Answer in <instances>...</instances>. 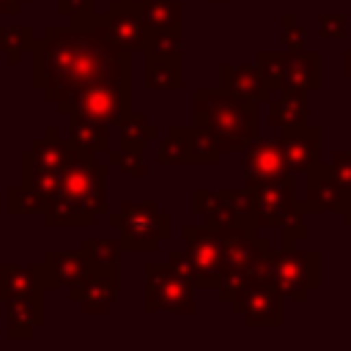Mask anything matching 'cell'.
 I'll return each instance as SVG.
<instances>
[{
  "instance_id": "35",
  "label": "cell",
  "mask_w": 351,
  "mask_h": 351,
  "mask_svg": "<svg viewBox=\"0 0 351 351\" xmlns=\"http://www.w3.org/2000/svg\"><path fill=\"white\" fill-rule=\"evenodd\" d=\"M307 27H302L299 22H291V25H282V49H304L307 47Z\"/></svg>"
},
{
  "instance_id": "9",
  "label": "cell",
  "mask_w": 351,
  "mask_h": 351,
  "mask_svg": "<svg viewBox=\"0 0 351 351\" xmlns=\"http://www.w3.org/2000/svg\"><path fill=\"white\" fill-rule=\"evenodd\" d=\"M134 107V82L129 80H99V82H90L85 85L74 104H71V112H82V115H90V118H99L110 126H115V121L129 112Z\"/></svg>"
},
{
  "instance_id": "11",
  "label": "cell",
  "mask_w": 351,
  "mask_h": 351,
  "mask_svg": "<svg viewBox=\"0 0 351 351\" xmlns=\"http://www.w3.org/2000/svg\"><path fill=\"white\" fill-rule=\"evenodd\" d=\"M282 293L263 282L261 277H252L233 299L230 310L244 318L247 326H280L282 324Z\"/></svg>"
},
{
  "instance_id": "31",
  "label": "cell",
  "mask_w": 351,
  "mask_h": 351,
  "mask_svg": "<svg viewBox=\"0 0 351 351\" xmlns=\"http://www.w3.org/2000/svg\"><path fill=\"white\" fill-rule=\"evenodd\" d=\"M107 165H112L121 173L134 176V178H143L145 176L143 151H137V148H115V151H107Z\"/></svg>"
},
{
  "instance_id": "20",
  "label": "cell",
  "mask_w": 351,
  "mask_h": 351,
  "mask_svg": "<svg viewBox=\"0 0 351 351\" xmlns=\"http://www.w3.org/2000/svg\"><path fill=\"white\" fill-rule=\"evenodd\" d=\"M88 269H90V263L85 258L82 247L80 250H47L44 252V261H41L47 291L49 288H60V285H71Z\"/></svg>"
},
{
  "instance_id": "6",
  "label": "cell",
  "mask_w": 351,
  "mask_h": 351,
  "mask_svg": "<svg viewBox=\"0 0 351 351\" xmlns=\"http://www.w3.org/2000/svg\"><path fill=\"white\" fill-rule=\"evenodd\" d=\"M145 288H143V310L154 313H195V285L181 277L170 263H145L143 269Z\"/></svg>"
},
{
  "instance_id": "16",
  "label": "cell",
  "mask_w": 351,
  "mask_h": 351,
  "mask_svg": "<svg viewBox=\"0 0 351 351\" xmlns=\"http://www.w3.org/2000/svg\"><path fill=\"white\" fill-rule=\"evenodd\" d=\"M104 25L110 30V36L115 38V44L126 52H143L145 47V36H148V27H145V19H143V11L123 3V0H112L104 11Z\"/></svg>"
},
{
  "instance_id": "38",
  "label": "cell",
  "mask_w": 351,
  "mask_h": 351,
  "mask_svg": "<svg viewBox=\"0 0 351 351\" xmlns=\"http://www.w3.org/2000/svg\"><path fill=\"white\" fill-rule=\"evenodd\" d=\"M25 3L30 0H0V16H16Z\"/></svg>"
},
{
  "instance_id": "30",
  "label": "cell",
  "mask_w": 351,
  "mask_h": 351,
  "mask_svg": "<svg viewBox=\"0 0 351 351\" xmlns=\"http://www.w3.org/2000/svg\"><path fill=\"white\" fill-rule=\"evenodd\" d=\"M184 30H148L143 58H170L181 52Z\"/></svg>"
},
{
  "instance_id": "12",
  "label": "cell",
  "mask_w": 351,
  "mask_h": 351,
  "mask_svg": "<svg viewBox=\"0 0 351 351\" xmlns=\"http://www.w3.org/2000/svg\"><path fill=\"white\" fill-rule=\"evenodd\" d=\"M241 167H244V186L255 189L263 184H274L285 176H291L285 154L280 148V140H252L241 151Z\"/></svg>"
},
{
  "instance_id": "34",
  "label": "cell",
  "mask_w": 351,
  "mask_h": 351,
  "mask_svg": "<svg viewBox=\"0 0 351 351\" xmlns=\"http://www.w3.org/2000/svg\"><path fill=\"white\" fill-rule=\"evenodd\" d=\"M304 211L302 214H296V217H291L285 225H280V230H282V247H293L296 241H302L304 236H307V225H304Z\"/></svg>"
},
{
  "instance_id": "5",
  "label": "cell",
  "mask_w": 351,
  "mask_h": 351,
  "mask_svg": "<svg viewBox=\"0 0 351 351\" xmlns=\"http://www.w3.org/2000/svg\"><path fill=\"white\" fill-rule=\"evenodd\" d=\"M255 63L263 69L271 90H315L321 85L318 49H261Z\"/></svg>"
},
{
  "instance_id": "4",
  "label": "cell",
  "mask_w": 351,
  "mask_h": 351,
  "mask_svg": "<svg viewBox=\"0 0 351 351\" xmlns=\"http://www.w3.org/2000/svg\"><path fill=\"white\" fill-rule=\"evenodd\" d=\"M107 225L118 228V244L123 252H156L159 241L170 236V214L156 200H121L115 211H107Z\"/></svg>"
},
{
  "instance_id": "1",
  "label": "cell",
  "mask_w": 351,
  "mask_h": 351,
  "mask_svg": "<svg viewBox=\"0 0 351 351\" xmlns=\"http://www.w3.org/2000/svg\"><path fill=\"white\" fill-rule=\"evenodd\" d=\"M30 85L55 112L69 115L77 93L99 80L134 82L132 52L121 49L104 25V14L88 22L49 25L30 49Z\"/></svg>"
},
{
  "instance_id": "29",
  "label": "cell",
  "mask_w": 351,
  "mask_h": 351,
  "mask_svg": "<svg viewBox=\"0 0 351 351\" xmlns=\"http://www.w3.org/2000/svg\"><path fill=\"white\" fill-rule=\"evenodd\" d=\"M5 208H8V214H22V217H27V214H44L47 197L41 192L19 184V186H14V189L5 192Z\"/></svg>"
},
{
  "instance_id": "17",
  "label": "cell",
  "mask_w": 351,
  "mask_h": 351,
  "mask_svg": "<svg viewBox=\"0 0 351 351\" xmlns=\"http://www.w3.org/2000/svg\"><path fill=\"white\" fill-rule=\"evenodd\" d=\"M219 85L236 96L252 99L255 104H266L274 93L258 63H225V66H219Z\"/></svg>"
},
{
  "instance_id": "26",
  "label": "cell",
  "mask_w": 351,
  "mask_h": 351,
  "mask_svg": "<svg viewBox=\"0 0 351 351\" xmlns=\"http://www.w3.org/2000/svg\"><path fill=\"white\" fill-rule=\"evenodd\" d=\"M148 30H184V3L181 0H148L143 8Z\"/></svg>"
},
{
  "instance_id": "24",
  "label": "cell",
  "mask_w": 351,
  "mask_h": 351,
  "mask_svg": "<svg viewBox=\"0 0 351 351\" xmlns=\"http://www.w3.org/2000/svg\"><path fill=\"white\" fill-rule=\"evenodd\" d=\"M143 85L148 90H181L184 88V55L170 58H145Z\"/></svg>"
},
{
  "instance_id": "23",
  "label": "cell",
  "mask_w": 351,
  "mask_h": 351,
  "mask_svg": "<svg viewBox=\"0 0 351 351\" xmlns=\"http://www.w3.org/2000/svg\"><path fill=\"white\" fill-rule=\"evenodd\" d=\"M266 104H269V123L274 129H291L307 123L310 115L307 90H277V96H271Z\"/></svg>"
},
{
  "instance_id": "13",
  "label": "cell",
  "mask_w": 351,
  "mask_h": 351,
  "mask_svg": "<svg viewBox=\"0 0 351 351\" xmlns=\"http://www.w3.org/2000/svg\"><path fill=\"white\" fill-rule=\"evenodd\" d=\"M348 203H351V189L335 176L329 162L326 165L318 162L307 173V197L302 200L304 214H324V211L343 214Z\"/></svg>"
},
{
  "instance_id": "2",
  "label": "cell",
  "mask_w": 351,
  "mask_h": 351,
  "mask_svg": "<svg viewBox=\"0 0 351 351\" xmlns=\"http://www.w3.org/2000/svg\"><path fill=\"white\" fill-rule=\"evenodd\" d=\"M258 107L252 99L225 88L195 90V123L214 137L222 154L244 151L258 137Z\"/></svg>"
},
{
  "instance_id": "18",
  "label": "cell",
  "mask_w": 351,
  "mask_h": 351,
  "mask_svg": "<svg viewBox=\"0 0 351 351\" xmlns=\"http://www.w3.org/2000/svg\"><path fill=\"white\" fill-rule=\"evenodd\" d=\"M44 293L47 291H36V293H25V296H16V299H8L5 302V318H8L5 335L11 340L33 337V332L47 324V302H44Z\"/></svg>"
},
{
  "instance_id": "37",
  "label": "cell",
  "mask_w": 351,
  "mask_h": 351,
  "mask_svg": "<svg viewBox=\"0 0 351 351\" xmlns=\"http://www.w3.org/2000/svg\"><path fill=\"white\" fill-rule=\"evenodd\" d=\"M329 167L335 170V176L351 189V151H335L329 159Z\"/></svg>"
},
{
  "instance_id": "33",
  "label": "cell",
  "mask_w": 351,
  "mask_h": 351,
  "mask_svg": "<svg viewBox=\"0 0 351 351\" xmlns=\"http://www.w3.org/2000/svg\"><path fill=\"white\" fill-rule=\"evenodd\" d=\"M318 36L326 38H346V14H321L318 16Z\"/></svg>"
},
{
  "instance_id": "7",
  "label": "cell",
  "mask_w": 351,
  "mask_h": 351,
  "mask_svg": "<svg viewBox=\"0 0 351 351\" xmlns=\"http://www.w3.org/2000/svg\"><path fill=\"white\" fill-rule=\"evenodd\" d=\"M184 247L195 263V288H219L225 274V233L214 225H184Z\"/></svg>"
},
{
  "instance_id": "21",
  "label": "cell",
  "mask_w": 351,
  "mask_h": 351,
  "mask_svg": "<svg viewBox=\"0 0 351 351\" xmlns=\"http://www.w3.org/2000/svg\"><path fill=\"white\" fill-rule=\"evenodd\" d=\"M36 291H47L41 263L36 266L0 263V304H5L8 299L25 296V293H36Z\"/></svg>"
},
{
  "instance_id": "41",
  "label": "cell",
  "mask_w": 351,
  "mask_h": 351,
  "mask_svg": "<svg viewBox=\"0 0 351 351\" xmlns=\"http://www.w3.org/2000/svg\"><path fill=\"white\" fill-rule=\"evenodd\" d=\"M123 3H129V5H134V8H143L148 0H123Z\"/></svg>"
},
{
  "instance_id": "22",
  "label": "cell",
  "mask_w": 351,
  "mask_h": 351,
  "mask_svg": "<svg viewBox=\"0 0 351 351\" xmlns=\"http://www.w3.org/2000/svg\"><path fill=\"white\" fill-rule=\"evenodd\" d=\"M69 129L66 137L82 148V151H93V154H107L110 151V123L82 115V112H69Z\"/></svg>"
},
{
  "instance_id": "3",
  "label": "cell",
  "mask_w": 351,
  "mask_h": 351,
  "mask_svg": "<svg viewBox=\"0 0 351 351\" xmlns=\"http://www.w3.org/2000/svg\"><path fill=\"white\" fill-rule=\"evenodd\" d=\"M255 277L274 285L285 299H307L310 291L321 285V252L318 250H299L280 247L271 250L255 269Z\"/></svg>"
},
{
  "instance_id": "15",
  "label": "cell",
  "mask_w": 351,
  "mask_h": 351,
  "mask_svg": "<svg viewBox=\"0 0 351 351\" xmlns=\"http://www.w3.org/2000/svg\"><path fill=\"white\" fill-rule=\"evenodd\" d=\"M280 148L285 154L288 170L293 176H307L321 162V129L310 123L280 129Z\"/></svg>"
},
{
  "instance_id": "36",
  "label": "cell",
  "mask_w": 351,
  "mask_h": 351,
  "mask_svg": "<svg viewBox=\"0 0 351 351\" xmlns=\"http://www.w3.org/2000/svg\"><path fill=\"white\" fill-rule=\"evenodd\" d=\"M167 263H170L181 277H186V280L195 285V263H192L186 247H184V250H170V252H167Z\"/></svg>"
},
{
  "instance_id": "14",
  "label": "cell",
  "mask_w": 351,
  "mask_h": 351,
  "mask_svg": "<svg viewBox=\"0 0 351 351\" xmlns=\"http://www.w3.org/2000/svg\"><path fill=\"white\" fill-rule=\"evenodd\" d=\"M118 285H121V274H110V271L90 266L82 277H77L69 285V299L77 302L82 307V313H88V315L107 313L118 296Z\"/></svg>"
},
{
  "instance_id": "25",
  "label": "cell",
  "mask_w": 351,
  "mask_h": 351,
  "mask_svg": "<svg viewBox=\"0 0 351 351\" xmlns=\"http://www.w3.org/2000/svg\"><path fill=\"white\" fill-rule=\"evenodd\" d=\"M115 132H118V148H137V151H143L151 140L159 137V129L151 126L143 112H132V110L115 121Z\"/></svg>"
},
{
  "instance_id": "32",
  "label": "cell",
  "mask_w": 351,
  "mask_h": 351,
  "mask_svg": "<svg viewBox=\"0 0 351 351\" xmlns=\"http://www.w3.org/2000/svg\"><path fill=\"white\" fill-rule=\"evenodd\" d=\"M55 11L69 22H88L96 16V0H55Z\"/></svg>"
},
{
  "instance_id": "19",
  "label": "cell",
  "mask_w": 351,
  "mask_h": 351,
  "mask_svg": "<svg viewBox=\"0 0 351 351\" xmlns=\"http://www.w3.org/2000/svg\"><path fill=\"white\" fill-rule=\"evenodd\" d=\"M195 211L203 214L208 219V225L219 228V230H228L233 225H241V222H252L247 217H241L236 211V203H233V189L225 186V189H206V186H197L195 189Z\"/></svg>"
},
{
  "instance_id": "27",
  "label": "cell",
  "mask_w": 351,
  "mask_h": 351,
  "mask_svg": "<svg viewBox=\"0 0 351 351\" xmlns=\"http://www.w3.org/2000/svg\"><path fill=\"white\" fill-rule=\"evenodd\" d=\"M82 252L88 258V263L93 269L110 271V274H121V244L115 239H85L82 241Z\"/></svg>"
},
{
  "instance_id": "8",
  "label": "cell",
  "mask_w": 351,
  "mask_h": 351,
  "mask_svg": "<svg viewBox=\"0 0 351 351\" xmlns=\"http://www.w3.org/2000/svg\"><path fill=\"white\" fill-rule=\"evenodd\" d=\"M219 159H222L219 145L197 123L170 126L156 151V165H217Z\"/></svg>"
},
{
  "instance_id": "10",
  "label": "cell",
  "mask_w": 351,
  "mask_h": 351,
  "mask_svg": "<svg viewBox=\"0 0 351 351\" xmlns=\"http://www.w3.org/2000/svg\"><path fill=\"white\" fill-rule=\"evenodd\" d=\"M302 211L304 208H302V200L296 197V176L293 173L274 184H263V186L252 189V219L258 228H280Z\"/></svg>"
},
{
  "instance_id": "40",
  "label": "cell",
  "mask_w": 351,
  "mask_h": 351,
  "mask_svg": "<svg viewBox=\"0 0 351 351\" xmlns=\"http://www.w3.org/2000/svg\"><path fill=\"white\" fill-rule=\"evenodd\" d=\"M343 222L351 228V203H348V206H346V211H343Z\"/></svg>"
},
{
  "instance_id": "28",
  "label": "cell",
  "mask_w": 351,
  "mask_h": 351,
  "mask_svg": "<svg viewBox=\"0 0 351 351\" xmlns=\"http://www.w3.org/2000/svg\"><path fill=\"white\" fill-rule=\"evenodd\" d=\"M36 44L33 27L27 25H0V55H5V60L11 66H16L22 60L25 52H30Z\"/></svg>"
},
{
  "instance_id": "39",
  "label": "cell",
  "mask_w": 351,
  "mask_h": 351,
  "mask_svg": "<svg viewBox=\"0 0 351 351\" xmlns=\"http://www.w3.org/2000/svg\"><path fill=\"white\" fill-rule=\"evenodd\" d=\"M343 74H346V77H351V49L343 55Z\"/></svg>"
},
{
  "instance_id": "42",
  "label": "cell",
  "mask_w": 351,
  "mask_h": 351,
  "mask_svg": "<svg viewBox=\"0 0 351 351\" xmlns=\"http://www.w3.org/2000/svg\"><path fill=\"white\" fill-rule=\"evenodd\" d=\"M211 3H230V0H211Z\"/></svg>"
}]
</instances>
